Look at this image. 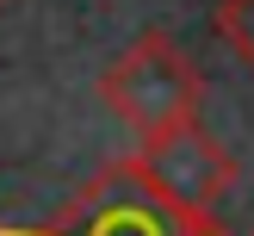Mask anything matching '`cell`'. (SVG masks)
I'll list each match as a JSON object with an SVG mask.
<instances>
[{"label":"cell","instance_id":"6da1fadb","mask_svg":"<svg viewBox=\"0 0 254 236\" xmlns=\"http://www.w3.org/2000/svg\"><path fill=\"white\" fill-rule=\"evenodd\" d=\"M99 99H106L112 118H124L136 137H149V131H161V124H180V118L198 112L205 75L192 69V56H186L168 31H143V37H130V44L106 62Z\"/></svg>","mask_w":254,"mask_h":236},{"label":"cell","instance_id":"3957f363","mask_svg":"<svg viewBox=\"0 0 254 236\" xmlns=\"http://www.w3.org/2000/svg\"><path fill=\"white\" fill-rule=\"evenodd\" d=\"M217 37L254 69V0H217Z\"/></svg>","mask_w":254,"mask_h":236},{"label":"cell","instance_id":"7a4b0ae2","mask_svg":"<svg viewBox=\"0 0 254 236\" xmlns=\"http://www.w3.org/2000/svg\"><path fill=\"white\" fill-rule=\"evenodd\" d=\"M130 168L143 174V186L155 199H168V205H180V211H211L223 193H230V180H236L230 149L198 124V112L180 118V124L149 131L143 149L130 156Z\"/></svg>","mask_w":254,"mask_h":236}]
</instances>
